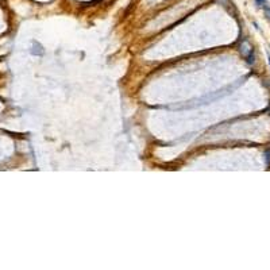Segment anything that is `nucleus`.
<instances>
[{
    "label": "nucleus",
    "instance_id": "obj_1",
    "mask_svg": "<svg viewBox=\"0 0 270 270\" xmlns=\"http://www.w3.org/2000/svg\"><path fill=\"white\" fill-rule=\"evenodd\" d=\"M31 53L34 55H42L43 54L42 46H41L38 42H32V50H31Z\"/></svg>",
    "mask_w": 270,
    "mask_h": 270
},
{
    "label": "nucleus",
    "instance_id": "obj_2",
    "mask_svg": "<svg viewBox=\"0 0 270 270\" xmlns=\"http://www.w3.org/2000/svg\"><path fill=\"white\" fill-rule=\"evenodd\" d=\"M265 155H266V162L270 164V150H267L266 153H265Z\"/></svg>",
    "mask_w": 270,
    "mask_h": 270
},
{
    "label": "nucleus",
    "instance_id": "obj_3",
    "mask_svg": "<svg viewBox=\"0 0 270 270\" xmlns=\"http://www.w3.org/2000/svg\"><path fill=\"white\" fill-rule=\"evenodd\" d=\"M257 3H258L259 6H263V4L266 3V0H257Z\"/></svg>",
    "mask_w": 270,
    "mask_h": 270
},
{
    "label": "nucleus",
    "instance_id": "obj_4",
    "mask_svg": "<svg viewBox=\"0 0 270 270\" xmlns=\"http://www.w3.org/2000/svg\"><path fill=\"white\" fill-rule=\"evenodd\" d=\"M266 15H267V18L270 19V10H269V8H266Z\"/></svg>",
    "mask_w": 270,
    "mask_h": 270
},
{
    "label": "nucleus",
    "instance_id": "obj_5",
    "mask_svg": "<svg viewBox=\"0 0 270 270\" xmlns=\"http://www.w3.org/2000/svg\"><path fill=\"white\" fill-rule=\"evenodd\" d=\"M269 64H270V57H269Z\"/></svg>",
    "mask_w": 270,
    "mask_h": 270
}]
</instances>
